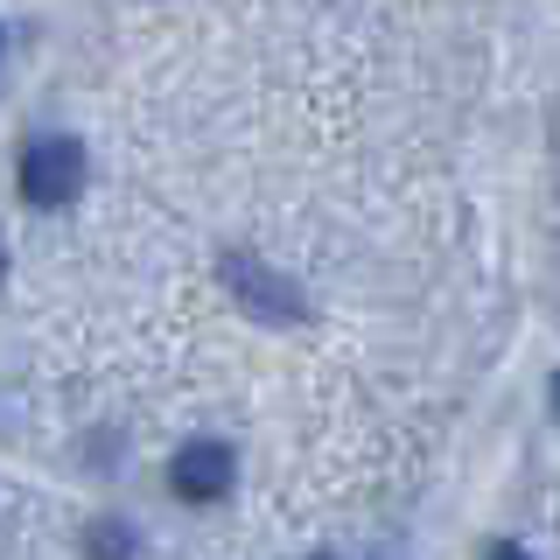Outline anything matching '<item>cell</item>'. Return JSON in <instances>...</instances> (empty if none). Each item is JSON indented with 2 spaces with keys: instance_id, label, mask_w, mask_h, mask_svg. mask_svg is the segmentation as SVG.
Here are the masks:
<instances>
[{
  "instance_id": "5",
  "label": "cell",
  "mask_w": 560,
  "mask_h": 560,
  "mask_svg": "<svg viewBox=\"0 0 560 560\" xmlns=\"http://www.w3.org/2000/svg\"><path fill=\"white\" fill-rule=\"evenodd\" d=\"M483 560H525V553H518V547H490Z\"/></svg>"
},
{
  "instance_id": "1",
  "label": "cell",
  "mask_w": 560,
  "mask_h": 560,
  "mask_svg": "<svg viewBox=\"0 0 560 560\" xmlns=\"http://www.w3.org/2000/svg\"><path fill=\"white\" fill-rule=\"evenodd\" d=\"M78 183H84V148H78V140H63V133L28 140V154H22V197L35 210L70 203V197H78Z\"/></svg>"
},
{
  "instance_id": "4",
  "label": "cell",
  "mask_w": 560,
  "mask_h": 560,
  "mask_svg": "<svg viewBox=\"0 0 560 560\" xmlns=\"http://www.w3.org/2000/svg\"><path fill=\"white\" fill-rule=\"evenodd\" d=\"M127 553H133V539L119 533V525H98L92 533V560H127Z\"/></svg>"
},
{
  "instance_id": "3",
  "label": "cell",
  "mask_w": 560,
  "mask_h": 560,
  "mask_svg": "<svg viewBox=\"0 0 560 560\" xmlns=\"http://www.w3.org/2000/svg\"><path fill=\"white\" fill-rule=\"evenodd\" d=\"M224 273H232V294H238V302H253L259 315H273V323H294V315H302L294 294H273L280 280L259 267V259H224Z\"/></svg>"
},
{
  "instance_id": "6",
  "label": "cell",
  "mask_w": 560,
  "mask_h": 560,
  "mask_svg": "<svg viewBox=\"0 0 560 560\" xmlns=\"http://www.w3.org/2000/svg\"><path fill=\"white\" fill-rule=\"evenodd\" d=\"M553 399H560V378H553Z\"/></svg>"
},
{
  "instance_id": "2",
  "label": "cell",
  "mask_w": 560,
  "mask_h": 560,
  "mask_svg": "<svg viewBox=\"0 0 560 560\" xmlns=\"http://www.w3.org/2000/svg\"><path fill=\"white\" fill-rule=\"evenodd\" d=\"M168 483L183 490L189 504L224 498V490H232V448H224V442H189V448L168 463Z\"/></svg>"
}]
</instances>
